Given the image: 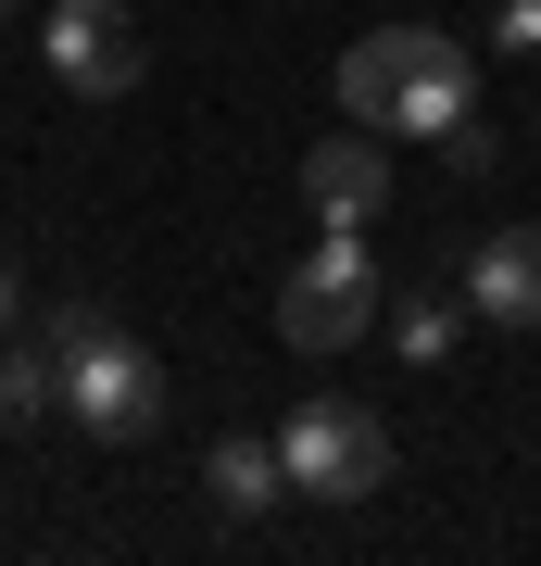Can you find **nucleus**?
I'll list each match as a JSON object with an SVG mask.
<instances>
[{"mask_svg":"<svg viewBox=\"0 0 541 566\" xmlns=\"http://www.w3.org/2000/svg\"><path fill=\"white\" fill-rule=\"evenodd\" d=\"M466 102H479V76H466V39H441V25H365L341 51V114L378 139H441Z\"/></svg>","mask_w":541,"mask_h":566,"instance_id":"1","label":"nucleus"},{"mask_svg":"<svg viewBox=\"0 0 541 566\" xmlns=\"http://www.w3.org/2000/svg\"><path fill=\"white\" fill-rule=\"evenodd\" d=\"M51 365H63V416H76L89 441H152V428H164V365L126 340L101 303H63L51 315Z\"/></svg>","mask_w":541,"mask_h":566,"instance_id":"2","label":"nucleus"},{"mask_svg":"<svg viewBox=\"0 0 541 566\" xmlns=\"http://www.w3.org/2000/svg\"><path fill=\"white\" fill-rule=\"evenodd\" d=\"M365 327H378V252H365V227H327L278 290V340L290 353H353Z\"/></svg>","mask_w":541,"mask_h":566,"instance_id":"3","label":"nucleus"},{"mask_svg":"<svg viewBox=\"0 0 541 566\" xmlns=\"http://www.w3.org/2000/svg\"><path fill=\"white\" fill-rule=\"evenodd\" d=\"M278 465H290V491H315V504H365V491L391 479V416L378 403H302L278 428Z\"/></svg>","mask_w":541,"mask_h":566,"instance_id":"4","label":"nucleus"},{"mask_svg":"<svg viewBox=\"0 0 541 566\" xmlns=\"http://www.w3.org/2000/svg\"><path fill=\"white\" fill-rule=\"evenodd\" d=\"M139 25L114 13V0H63L51 13V76L76 88V102H126V88H139Z\"/></svg>","mask_w":541,"mask_h":566,"instance_id":"5","label":"nucleus"},{"mask_svg":"<svg viewBox=\"0 0 541 566\" xmlns=\"http://www.w3.org/2000/svg\"><path fill=\"white\" fill-rule=\"evenodd\" d=\"M302 202H315V227H378L391 214V139H378V126L315 139V151H302Z\"/></svg>","mask_w":541,"mask_h":566,"instance_id":"6","label":"nucleus"},{"mask_svg":"<svg viewBox=\"0 0 541 566\" xmlns=\"http://www.w3.org/2000/svg\"><path fill=\"white\" fill-rule=\"evenodd\" d=\"M466 315H491V327H541V227H503V240L466 252Z\"/></svg>","mask_w":541,"mask_h":566,"instance_id":"7","label":"nucleus"},{"mask_svg":"<svg viewBox=\"0 0 541 566\" xmlns=\"http://www.w3.org/2000/svg\"><path fill=\"white\" fill-rule=\"evenodd\" d=\"M201 491H215L227 516H264V504L290 491V465H278V441H252V428H227V441L201 453Z\"/></svg>","mask_w":541,"mask_h":566,"instance_id":"8","label":"nucleus"},{"mask_svg":"<svg viewBox=\"0 0 541 566\" xmlns=\"http://www.w3.org/2000/svg\"><path fill=\"white\" fill-rule=\"evenodd\" d=\"M39 416H63V365H51V340H39V353L0 340V441H13V428H39Z\"/></svg>","mask_w":541,"mask_h":566,"instance_id":"9","label":"nucleus"},{"mask_svg":"<svg viewBox=\"0 0 541 566\" xmlns=\"http://www.w3.org/2000/svg\"><path fill=\"white\" fill-rule=\"evenodd\" d=\"M454 327H466V303H441V290H416V303L391 315V340H403V365H441V353H454Z\"/></svg>","mask_w":541,"mask_h":566,"instance_id":"10","label":"nucleus"},{"mask_svg":"<svg viewBox=\"0 0 541 566\" xmlns=\"http://www.w3.org/2000/svg\"><path fill=\"white\" fill-rule=\"evenodd\" d=\"M503 51H541V0H517V13H503Z\"/></svg>","mask_w":541,"mask_h":566,"instance_id":"11","label":"nucleus"},{"mask_svg":"<svg viewBox=\"0 0 541 566\" xmlns=\"http://www.w3.org/2000/svg\"><path fill=\"white\" fill-rule=\"evenodd\" d=\"M13 303H25V277H13V264H0V340H13Z\"/></svg>","mask_w":541,"mask_h":566,"instance_id":"12","label":"nucleus"},{"mask_svg":"<svg viewBox=\"0 0 541 566\" xmlns=\"http://www.w3.org/2000/svg\"><path fill=\"white\" fill-rule=\"evenodd\" d=\"M0 13H13V0H0Z\"/></svg>","mask_w":541,"mask_h":566,"instance_id":"13","label":"nucleus"}]
</instances>
